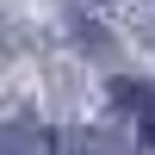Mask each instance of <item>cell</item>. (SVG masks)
Returning a JSON list of instances; mask_svg holds the SVG:
<instances>
[{
  "label": "cell",
  "mask_w": 155,
  "mask_h": 155,
  "mask_svg": "<svg viewBox=\"0 0 155 155\" xmlns=\"http://www.w3.org/2000/svg\"><path fill=\"white\" fill-rule=\"evenodd\" d=\"M149 143H155V118H149Z\"/></svg>",
  "instance_id": "1"
}]
</instances>
